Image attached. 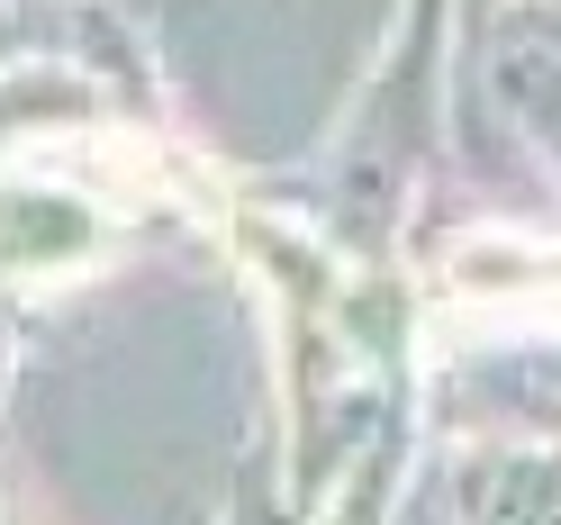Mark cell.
<instances>
[{
    "label": "cell",
    "instance_id": "cell-1",
    "mask_svg": "<svg viewBox=\"0 0 561 525\" xmlns=\"http://www.w3.org/2000/svg\"><path fill=\"white\" fill-rule=\"evenodd\" d=\"M535 282H543V254L516 244V236H471L462 254L444 263V290L453 299H525Z\"/></svg>",
    "mask_w": 561,
    "mask_h": 525
}]
</instances>
